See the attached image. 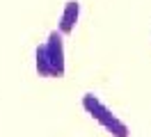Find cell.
<instances>
[{
    "label": "cell",
    "mask_w": 151,
    "mask_h": 137,
    "mask_svg": "<svg viewBox=\"0 0 151 137\" xmlns=\"http://www.w3.org/2000/svg\"><path fill=\"white\" fill-rule=\"evenodd\" d=\"M83 108H85V112L94 119L101 128H103L108 135H112V137H131V128H128V123L122 121V119L117 117V114H114L112 110L108 108L96 94H92V91L83 94Z\"/></svg>",
    "instance_id": "cell-1"
},
{
    "label": "cell",
    "mask_w": 151,
    "mask_h": 137,
    "mask_svg": "<svg viewBox=\"0 0 151 137\" xmlns=\"http://www.w3.org/2000/svg\"><path fill=\"white\" fill-rule=\"evenodd\" d=\"M46 57L50 64V78H62L66 71V55H64V34L60 30H53L44 41Z\"/></svg>",
    "instance_id": "cell-2"
},
{
    "label": "cell",
    "mask_w": 151,
    "mask_h": 137,
    "mask_svg": "<svg viewBox=\"0 0 151 137\" xmlns=\"http://www.w3.org/2000/svg\"><path fill=\"white\" fill-rule=\"evenodd\" d=\"M78 18H80V2L78 0H66L64 9H62V14H60V21H57V30L62 32V34H71L78 25Z\"/></svg>",
    "instance_id": "cell-3"
},
{
    "label": "cell",
    "mask_w": 151,
    "mask_h": 137,
    "mask_svg": "<svg viewBox=\"0 0 151 137\" xmlns=\"http://www.w3.org/2000/svg\"><path fill=\"white\" fill-rule=\"evenodd\" d=\"M35 69H37V73L41 75V78H50V64H48L44 44H39L37 50H35Z\"/></svg>",
    "instance_id": "cell-4"
}]
</instances>
